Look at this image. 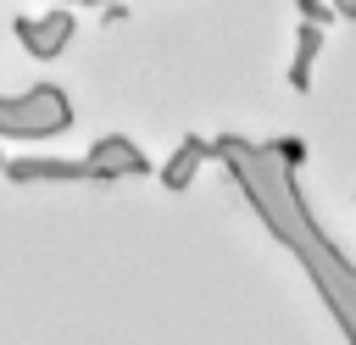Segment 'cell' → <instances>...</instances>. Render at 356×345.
I'll use <instances>...</instances> for the list:
<instances>
[{
	"mask_svg": "<svg viewBox=\"0 0 356 345\" xmlns=\"http://www.w3.org/2000/svg\"><path fill=\"white\" fill-rule=\"evenodd\" d=\"M67 122H72V106L61 89H33V95L0 100V134H17V139H39V134H56Z\"/></svg>",
	"mask_w": 356,
	"mask_h": 345,
	"instance_id": "1",
	"label": "cell"
},
{
	"mask_svg": "<svg viewBox=\"0 0 356 345\" xmlns=\"http://www.w3.org/2000/svg\"><path fill=\"white\" fill-rule=\"evenodd\" d=\"M17 33L28 39V50H33V56H56V50H61V39L72 33V17H67V11H50L44 22H39V17H22V22H17Z\"/></svg>",
	"mask_w": 356,
	"mask_h": 345,
	"instance_id": "2",
	"label": "cell"
},
{
	"mask_svg": "<svg viewBox=\"0 0 356 345\" xmlns=\"http://www.w3.org/2000/svg\"><path fill=\"white\" fill-rule=\"evenodd\" d=\"M200 156H206V145H200V139H189V145H184V156H172V161H167V184H172V189H178V184H189V167H195Z\"/></svg>",
	"mask_w": 356,
	"mask_h": 345,
	"instance_id": "3",
	"label": "cell"
}]
</instances>
